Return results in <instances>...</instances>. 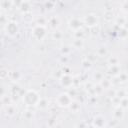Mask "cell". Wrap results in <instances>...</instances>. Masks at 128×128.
Listing matches in <instances>:
<instances>
[{
    "instance_id": "obj_29",
    "label": "cell",
    "mask_w": 128,
    "mask_h": 128,
    "mask_svg": "<svg viewBox=\"0 0 128 128\" xmlns=\"http://www.w3.org/2000/svg\"><path fill=\"white\" fill-rule=\"evenodd\" d=\"M52 37H53L55 40H61L62 37H63V34H62L61 31H59V30H55V31L52 33Z\"/></svg>"
},
{
    "instance_id": "obj_33",
    "label": "cell",
    "mask_w": 128,
    "mask_h": 128,
    "mask_svg": "<svg viewBox=\"0 0 128 128\" xmlns=\"http://www.w3.org/2000/svg\"><path fill=\"white\" fill-rule=\"evenodd\" d=\"M23 20H24L25 22H31V21L33 20V16L31 15L30 12L24 13V15H23Z\"/></svg>"
},
{
    "instance_id": "obj_1",
    "label": "cell",
    "mask_w": 128,
    "mask_h": 128,
    "mask_svg": "<svg viewBox=\"0 0 128 128\" xmlns=\"http://www.w3.org/2000/svg\"><path fill=\"white\" fill-rule=\"evenodd\" d=\"M40 98L41 97L39 96V94L36 91L28 90L25 92V94L23 96V102H25V104L27 106H37Z\"/></svg>"
},
{
    "instance_id": "obj_44",
    "label": "cell",
    "mask_w": 128,
    "mask_h": 128,
    "mask_svg": "<svg viewBox=\"0 0 128 128\" xmlns=\"http://www.w3.org/2000/svg\"><path fill=\"white\" fill-rule=\"evenodd\" d=\"M108 95H109L110 98H113V97L116 95V90H112L111 88L108 89Z\"/></svg>"
},
{
    "instance_id": "obj_30",
    "label": "cell",
    "mask_w": 128,
    "mask_h": 128,
    "mask_svg": "<svg viewBox=\"0 0 128 128\" xmlns=\"http://www.w3.org/2000/svg\"><path fill=\"white\" fill-rule=\"evenodd\" d=\"M120 106L122 108H124V109L128 108V97L127 96L122 98V99H120Z\"/></svg>"
},
{
    "instance_id": "obj_35",
    "label": "cell",
    "mask_w": 128,
    "mask_h": 128,
    "mask_svg": "<svg viewBox=\"0 0 128 128\" xmlns=\"http://www.w3.org/2000/svg\"><path fill=\"white\" fill-rule=\"evenodd\" d=\"M112 18H113V13H112V11H106V12L104 13V19H105L106 21H111Z\"/></svg>"
},
{
    "instance_id": "obj_32",
    "label": "cell",
    "mask_w": 128,
    "mask_h": 128,
    "mask_svg": "<svg viewBox=\"0 0 128 128\" xmlns=\"http://www.w3.org/2000/svg\"><path fill=\"white\" fill-rule=\"evenodd\" d=\"M13 5L12 1H8V0H4L2 2V8L3 9H10V7Z\"/></svg>"
},
{
    "instance_id": "obj_41",
    "label": "cell",
    "mask_w": 128,
    "mask_h": 128,
    "mask_svg": "<svg viewBox=\"0 0 128 128\" xmlns=\"http://www.w3.org/2000/svg\"><path fill=\"white\" fill-rule=\"evenodd\" d=\"M23 1H24V0H12V3H13L14 6L20 8V6H21V4L23 3Z\"/></svg>"
},
{
    "instance_id": "obj_31",
    "label": "cell",
    "mask_w": 128,
    "mask_h": 128,
    "mask_svg": "<svg viewBox=\"0 0 128 128\" xmlns=\"http://www.w3.org/2000/svg\"><path fill=\"white\" fill-rule=\"evenodd\" d=\"M74 37L75 38H83L84 37V31L83 29H79V30H76L74 31Z\"/></svg>"
},
{
    "instance_id": "obj_25",
    "label": "cell",
    "mask_w": 128,
    "mask_h": 128,
    "mask_svg": "<svg viewBox=\"0 0 128 128\" xmlns=\"http://www.w3.org/2000/svg\"><path fill=\"white\" fill-rule=\"evenodd\" d=\"M81 66H82L84 69L88 70V69H90V68L92 67V62L89 61L87 58H85L84 60H82V62H81Z\"/></svg>"
},
{
    "instance_id": "obj_23",
    "label": "cell",
    "mask_w": 128,
    "mask_h": 128,
    "mask_svg": "<svg viewBox=\"0 0 128 128\" xmlns=\"http://www.w3.org/2000/svg\"><path fill=\"white\" fill-rule=\"evenodd\" d=\"M115 96H117L118 98H120V99H122V98H124V97H126V96H128V94H127V91H126V89H123V88H120V89H118V90H116V95Z\"/></svg>"
},
{
    "instance_id": "obj_8",
    "label": "cell",
    "mask_w": 128,
    "mask_h": 128,
    "mask_svg": "<svg viewBox=\"0 0 128 128\" xmlns=\"http://www.w3.org/2000/svg\"><path fill=\"white\" fill-rule=\"evenodd\" d=\"M92 126L94 127H105L106 126V119L103 115H96L93 118L92 121Z\"/></svg>"
},
{
    "instance_id": "obj_16",
    "label": "cell",
    "mask_w": 128,
    "mask_h": 128,
    "mask_svg": "<svg viewBox=\"0 0 128 128\" xmlns=\"http://www.w3.org/2000/svg\"><path fill=\"white\" fill-rule=\"evenodd\" d=\"M99 84L103 87L104 90H108V89H110V88L112 87V81L109 80V79H106V78H103V79L99 82Z\"/></svg>"
},
{
    "instance_id": "obj_36",
    "label": "cell",
    "mask_w": 128,
    "mask_h": 128,
    "mask_svg": "<svg viewBox=\"0 0 128 128\" xmlns=\"http://www.w3.org/2000/svg\"><path fill=\"white\" fill-rule=\"evenodd\" d=\"M9 72H8V70H6V69H2L1 70V72H0V78L2 79V80H4V79H6L8 76H9Z\"/></svg>"
},
{
    "instance_id": "obj_11",
    "label": "cell",
    "mask_w": 128,
    "mask_h": 128,
    "mask_svg": "<svg viewBox=\"0 0 128 128\" xmlns=\"http://www.w3.org/2000/svg\"><path fill=\"white\" fill-rule=\"evenodd\" d=\"M48 24H49L50 28L56 30V28L59 26V19H58V17H56V16L51 17V18L48 20Z\"/></svg>"
},
{
    "instance_id": "obj_17",
    "label": "cell",
    "mask_w": 128,
    "mask_h": 128,
    "mask_svg": "<svg viewBox=\"0 0 128 128\" xmlns=\"http://www.w3.org/2000/svg\"><path fill=\"white\" fill-rule=\"evenodd\" d=\"M6 107V114L8 115V116H13L16 112H17V108H16V106L14 105V104H9V105H7V106H5Z\"/></svg>"
},
{
    "instance_id": "obj_7",
    "label": "cell",
    "mask_w": 128,
    "mask_h": 128,
    "mask_svg": "<svg viewBox=\"0 0 128 128\" xmlns=\"http://www.w3.org/2000/svg\"><path fill=\"white\" fill-rule=\"evenodd\" d=\"M82 25H83V21L80 18H77V17H73V18H71L68 21V26L73 31H76V30L81 29L82 28Z\"/></svg>"
},
{
    "instance_id": "obj_28",
    "label": "cell",
    "mask_w": 128,
    "mask_h": 128,
    "mask_svg": "<svg viewBox=\"0 0 128 128\" xmlns=\"http://www.w3.org/2000/svg\"><path fill=\"white\" fill-rule=\"evenodd\" d=\"M117 78H118V80H119V82H126L127 80H128V73H126V72H121L118 76H117Z\"/></svg>"
},
{
    "instance_id": "obj_21",
    "label": "cell",
    "mask_w": 128,
    "mask_h": 128,
    "mask_svg": "<svg viewBox=\"0 0 128 128\" xmlns=\"http://www.w3.org/2000/svg\"><path fill=\"white\" fill-rule=\"evenodd\" d=\"M71 46H69V45H63L62 47H61V49H60V52H61V54L62 55H64V56H68L70 53H71Z\"/></svg>"
},
{
    "instance_id": "obj_13",
    "label": "cell",
    "mask_w": 128,
    "mask_h": 128,
    "mask_svg": "<svg viewBox=\"0 0 128 128\" xmlns=\"http://www.w3.org/2000/svg\"><path fill=\"white\" fill-rule=\"evenodd\" d=\"M72 46L76 49H81L84 46V40L83 38H75L72 42Z\"/></svg>"
},
{
    "instance_id": "obj_43",
    "label": "cell",
    "mask_w": 128,
    "mask_h": 128,
    "mask_svg": "<svg viewBox=\"0 0 128 128\" xmlns=\"http://www.w3.org/2000/svg\"><path fill=\"white\" fill-rule=\"evenodd\" d=\"M37 24H38V25H45V24H46V19H45V18H42V17L38 18Z\"/></svg>"
},
{
    "instance_id": "obj_27",
    "label": "cell",
    "mask_w": 128,
    "mask_h": 128,
    "mask_svg": "<svg viewBox=\"0 0 128 128\" xmlns=\"http://www.w3.org/2000/svg\"><path fill=\"white\" fill-rule=\"evenodd\" d=\"M103 78H104L103 73H102V72H100V71H96V72L93 74V79H94L95 81H97L98 83H99Z\"/></svg>"
},
{
    "instance_id": "obj_9",
    "label": "cell",
    "mask_w": 128,
    "mask_h": 128,
    "mask_svg": "<svg viewBox=\"0 0 128 128\" xmlns=\"http://www.w3.org/2000/svg\"><path fill=\"white\" fill-rule=\"evenodd\" d=\"M120 73H121L120 64H117V65H109V67L107 69V74L108 75H110L112 77H117Z\"/></svg>"
},
{
    "instance_id": "obj_18",
    "label": "cell",
    "mask_w": 128,
    "mask_h": 128,
    "mask_svg": "<svg viewBox=\"0 0 128 128\" xmlns=\"http://www.w3.org/2000/svg\"><path fill=\"white\" fill-rule=\"evenodd\" d=\"M118 37L121 39H126L128 38V28H126L125 26L120 27L119 31H118Z\"/></svg>"
},
{
    "instance_id": "obj_26",
    "label": "cell",
    "mask_w": 128,
    "mask_h": 128,
    "mask_svg": "<svg viewBox=\"0 0 128 128\" xmlns=\"http://www.w3.org/2000/svg\"><path fill=\"white\" fill-rule=\"evenodd\" d=\"M115 22H116V24H117L118 26L122 27V26H124V25L126 24V18H125V17H123V16H119V17H117V18H116Z\"/></svg>"
},
{
    "instance_id": "obj_5",
    "label": "cell",
    "mask_w": 128,
    "mask_h": 128,
    "mask_svg": "<svg viewBox=\"0 0 128 128\" xmlns=\"http://www.w3.org/2000/svg\"><path fill=\"white\" fill-rule=\"evenodd\" d=\"M5 31L9 36L14 37L19 32V27H18L17 23L14 21H7V23L5 25Z\"/></svg>"
},
{
    "instance_id": "obj_19",
    "label": "cell",
    "mask_w": 128,
    "mask_h": 128,
    "mask_svg": "<svg viewBox=\"0 0 128 128\" xmlns=\"http://www.w3.org/2000/svg\"><path fill=\"white\" fill-rule=\"evenodd\" d=\"M13 102V99L11 96H8V95H1V103L4 105V106H7L9 104H11Z\"/></svg>"
},
{
    "instance_id": "obj_45",
    "label": "cell",
    "mask_w": 128,
    "mask_h": 128,
    "mask_svg": "<svg viewBox=\"0 0 128 128\" xmlns=\"http://www.w3.org/2000/svg\"><path fill=\"white\" fill-rule=\"evenodd\" d=\"M126 91H127V94H128V87L126 88Z\"/></svg>"
},
{
    "instance_id": "obj_20",
    "label": "cell",
    "mask_w": 128,
    "mask_h": 128,
    "mask_svg": "<svg viewBox=\"0 0 128 128\" xmlns=\"http://www.w3.org/2000/svg\"><path fill=\"white\" fill-rule=\"evenodd\" d=\"M48 104L49 103H48V100L46 98H40V100L37 104V107L39 109H46L48 107Z\"/></svg>"
},
{
    "instance_id": "obj_37",
    "label": "cell",
    "mask_w": 128,
    "mask_h": 128,
    "mask_svg": "<svg viewBox=\"0 0 128 128\" xmlns=\"http://www.w3.org/2000/svg\"><path fill=\"white\" fill-rule=\"evenodd\" d=\"M9 76L11 77V79H12V80H17V79L20 77L19 73H18V72H16V71H14V72H11V73L9 74Z\"/></svg>"
},
{
    "instance_id": "obj_40",
    "label": "cell",
    "mask_w": 128,
    "mask_h": 128,
    "mask_svg": "<svg viewBox=\"0 0 128 128\" xmlns=\"http://www.w3.org/2000/svg\"><path fill=\"white\" fill-rule=\"evenodd\" d=\"M45 7H46L47 10H52L53 7H54V3L51 2V1H48V2L45 3Z\"/></svg>"
},
{
    "instance_id": "obj_42",
    "label": "cell",
    "mask_w": 128,
    "mask_h": 128,
    "mask_svg": "<svg viewBox=\"0 0 128 128\" xmlns=\"http://www.w3.org/2000/svg\"><path fill=\"white\" fill-rule=\"evenodd\" d=\"M93 86H94V84H93V83H91V82H86V83H85V89H86V90H88V91L92 90Z\"/></svg>"
},
{
    "instance_id": "obj_2",
    "label": "cell",
    "mask_w": 128,
    "mask_h": 128,
    "mask_svg": "<svg viewBox=\"0 0 128 128\" xmlns=\"http://www.w3.org/2000/svg\"><path fill=\"white\" fill-rule=\"evenodd\" d=\"M72 101H73L72 100V96L69 93H67V92L60 93L56 97V103H57V105L60 106V107H63V108H68Z\"/></svg>"
},
{
    "instance_id": "obj_38",
    "label": "cell",
    "mask_w": 128,
    "mask_h": 128,
    "mask_svg": "<svg viewBox=\"0 0 128 128\" xmlns=\"http://www.w3.org/2000/svg\"><path fill=\"white\" fill-rule=\"evenodd\" d=\"M121 10L125 13H128V1H125L121 5Z\"/></svg>"
},
{
    "instance_id": "obj_10",
    "label": "cell",
    "mask_w": 128,
    "mask_h": 128,
    "mask_svg": "<svg viewBox=\"0 0 128 128\" xmlns=\"http://www.w3.org/2000/svg\"><path fill=\"white\" fill-rule=\"evenodd\" d=\"M113 117L117 121L122 120L123 117H124V108H122L120 105L119 106H115V108L113 110Z\"/></svg>"
},
{
    "instance_id": "obj_14",
    "label": "cell",
    "mask_w": 128,
    "mask_h": 128,
    "mask_svg": "<svg viewBox=\"0 0 128 128\" xmlns=\"http://www.w3.org/2000/svg\"><path fill=\"white\" fill-rule=\"evenodd\" d=\"M68 108H69L72 112H78V111L80 110V108H81V103L78 102V101H76V100H73V101L71 102V104L69 105Z\"/></svg>"
},
{
    "instance_id": "obj_15",
    "label": "cell",
    "mask_w": 128,
    "mask_h": 128,
    "mask_svg": "<svg viewBox=\"0 0 128 128\" xmlns=\"http://www.w3.org/2000/svg\"><path fill=\"white\" fill-rule=\"evenodd\" d=\"M96 54L97 56L99 57H104V56H107L108 54V49L106 46H99L96 50Z\"/></svg>"
},
{
    "instance_id": "obj_34",
    "label": "cell",
    "mask_w": 128,
    "mask_h": 128,
    "mask_svg": "<svg viewBox=\"0 0 128 128\" xmlns=\"http://www.w3.org/2000/svg\"><path fill=\"white\" fill-rule=\"evenodd\" d=\"M23 116H24V118H25V119H27V120H31V119L33 118V116H34V113H33L32 111L27 110V111H25V112H24Z\"/></svg>"
},
{
    "instance_id": "obj_4",
    "label": "cell",
    "mask_w": 128,
    "mask_h": 128,
    "mask_svg": "<svg viewBox=\"0 0 128 128\" xmlns=\"http://www.w3.org/2000/svg\"><path fill=\"white\" fill-rule=\"evenodd\" d=\"M59 79L61 86L64 88H71L74 84V77H72L69 73H63Z\"/></svg>"
},
{
    "instance_id": "obj_12",
    "label": "cell",
    "mask_w": 128,
    "mask_h": 128,
    "mask_svg": "<svg viewBox=\"0 0 128 128\" xmlns=\"http://www.w3.org/2000/svg\"><path fill=\"white\" fill-rule=\"evenodd\" d=\"M20 11L24 14V13H28V12H30V10H31V5H30V2H28V1H23V3L21 4V6H20Z\"/></svg>"
},
{
    "instance_id": "obj_39",
    "label": "cell",
    "mask_w": 128,
    "mask_h": 128,
    "mask_svg": "<svg viewBox=\"0 0 128 128\" xmlns=\"http://www.w3.org/2000/svg\"><path fill=\"white\" fill-rule=\"evenodd\" d=\"M96 55H97V54H93V53H90V54H88V55H87V57H86V58H87L89 61H91V62L93 63V62L96 60V57H97Z\"/></svg>"
},
{
    "instance_id": "obj_24",
    "label": "cell",
    "mask_w": 128,
    "mask_h": 128,
    "mask_svg": "<svg viewBox=\"0 0 128 128\" xmlns=\"http://www.w3.org/2000/svg\"><path fill=\"white\" fill-rule=\"evenodd\" d=\"M119 62H120V60L117 56H110L108 58V64L109 65H117V64H119Z\"/></svg>"
},
{
    "instance_id": "obj_22",
    "label": "cell",
    "mask_w": 128,
    "mask_h": 128,
    "mask_svg": "<svg viewBox=\"0 0 128 128\" xmlns=\"http://www.w3.org/2000/svg\"><path fill=\"white\" fill-rule=\"evenodd\" d=\"M92 90H93V92H94V95L96 96V95H100L103 91H104V89H103V87L98 83V84H96V85H94L93 86V88H92Z\"/></svg>"
},
{
    "instance_id": "obj_6",
    "label": "cell",
    "mask_w": 128,
    "mask_h": 128,
    "mask_svg": "<svg viewBox=\"0 0 128 128\" xmlns=\"http://www.w3.org/2000/svg\"><path fill=\"white\" fill-rule=\"evenodd\" d=\"M33 36L37 39V40H42L45 36H46V27L45 25H36L33 30H32Z\"/></svg>"
},
{
    "instance_id": "obj_3",
    "label": "cell",
    "mask_w": 128,
    "mask_h": 128,
    "mask_svg": "<svg viewBox=\"0 0 128 128\" xmlns=\"http://www.w3.org/2000/svg\"><path fill=\"white\" fill-rule=\"evenodd\" d=\"M83 24L87 26L88 28H93L95 26H98L99 24V19L96 14L94 13H89L83 18Z\"/></svg>"
}]
</instances>
